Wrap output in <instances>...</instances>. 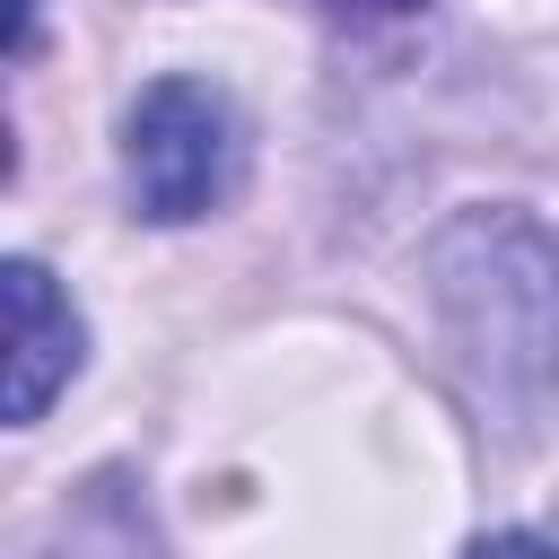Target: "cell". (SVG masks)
<instances>
[{"label": "cell", "instance_id": "obj_1", "mask_svg": "<svg viewBox=\"0 0 559 559\" xmlns=\"http://www.w3.org/2000/svg\"><path fill=\"white\" fill-rule=\"evenodd\" d=\"M428 297L472 402L533 428L559 393V236L524 210H463L428 245Z\"/></svg>", "mask_w": 559, "mask_h": 559}, {"label": "cell", "instance_id": "obj_2", "mask_svg": "<svg viewBox=\"0 0 559 559\" xmlns=\"http://www.w3.org/2000/svg\"><path fill=\"white\" fill-rule=\"evenodd\" d=\"M122 175H131L140 218H157V227L210 218L245 175V131H236L227 96L201 87V79L140 87V105L122 122Z\"/></svg>", "mask_w": 559, "mask_h": 559}, {"label": "cell", "instance_id": "obj_3", "mask_svg": "<svg viewBox=\"0 0 559 559\" xmlns=\"http://www.w3.org/2000/svg\"><path fill=\"white\" fill-rule=\"evenodd\" d=\"M79 376V314L44 262H9V419H44V402Z\"/></svg>", "mask_w": 559, "mask_h": 559}, {"label": "cell", "instance_id": "obj_4", "mask_svg": "<svg viewBox=\"0 0 559 559\" xmlns=\"http://www.w3.org/2000/svg\"><path fill=\"white\" fill-rule=\"evenodd\" d=\"M44 559H148V533H140V515L122 498H87Z\"/></svg>", "mask_w": 559, "mask_h": 559}, {"label": "cell", "instance_id": "obj_5", "mask_svg": "<svg viewBox=\"0 0 559 559\" xmlns=\"http://www.w3.org/2000/svg\"><path fill=\"white\" fill-rule=\"evenodd\" d=\"M463 559H559L550 542H533V533H489V542H472Z\"/></svg>", "mask_w": 559, "mask_h": 559}, {"label": "cell", "instance_id": "obj_6", "mask_svg": "<svg viewBox=\"0 0 559 559\" xmlns=\"http://www.w3.org/2000/svg\"><path fill=\"white\" fill-rule=\"evenodd\" d=\"M332 9H419V0H332Z\"/></svg>", "mask_w": 559, "mask_h": 559}]
</instances>
